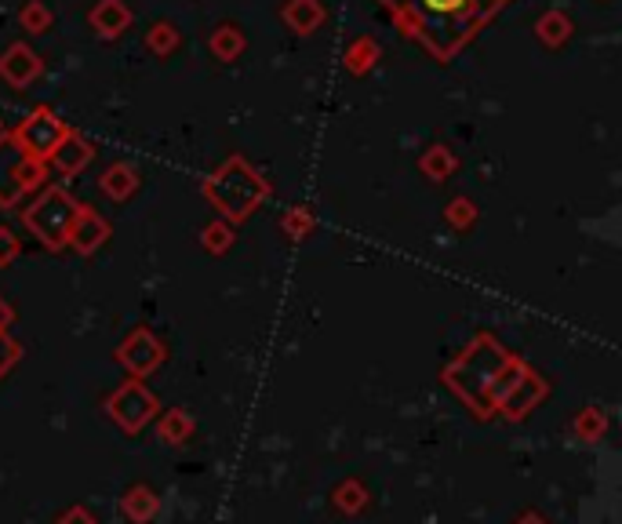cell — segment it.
<instances>
[{
  "label": "cell",
  "mask_w": 622,
  "mask_h": 524,
  "mask_svg": "<svg viewBox=\"0 0 622 524\" xmlns=\"http://www.w3.org/2000/svg\"><path fill=\"white\" fill-rule=\"evenodd\" d=\"M506 361H510V357H506L502 350H495V343L481 339V343H473L470 350L462 353L459 361L444 372V383L452 386L462 401L470 404L473 412H488V408H492L488 390H492V379L499 375V368Z\"/></svg>",
  "instance_id": "1"
},
{
  "label": "cell",
  "mask_w": 622,
  "mask_h": 524,
  "mask_svg": "<svg viewBox=\"0 0 622 524\" xmlns=\"http://www.w3.org/2000/svg\"><path fill=\"white\" fill-rule=\"evenodd\" d=\"M106 408H110V415L124 426V430H128V434H139L142 426L157 415V397H153L146 386L128 383V386H121V390L113 393Z\"/></svg>",
  "instance_id": "2"
},
{
  "label": "cell",
  "mask_w": 622,
  "mask_h": 524,
  "mask_svg": "<svg viewBox=\"0 0 622 524\" xmlns=\"http://www.w3.org/2000/svg\"><path fill=\"white\" fill-rule=\"evenodd\" d=\"M542 397H546V383H542L539 375H532L528 368H524V375L517 379V386L502 397L499 408H502V415H510V419H524Z\"/></svg>",
  "instance_id": "3"
},
{
  "label": "cell",
  "mask_w": 622,
  "mask_h": 524,
  "mask_svg": "<svg viewBox=\"0 0 622 524\" xmlns=\"http://www.w3.org/2000/svg\"><path fill=\"white\" fill-rule=\"evenodd\" d=\"M161 343H153L150 335H135L131 343H124V350H121V361L128 364L131 372L135 375H146V372H153L157 364H161Z\"/></svg>",
  "instance_id": "4"
},
{
  "label": "cell",
  "mask_w": 622,
  "mask_h": 524,
  "mask_svg": "<svg viewBox=\"0 0 622 524\" xmlns=\"http://www.w3.org/2000/svg\"><path fill=\"white\" fill-rule=\"evenodd\" d=\"M124 514L131 517L135 524H146L153 514H157V495L146 488V484H135L131 492H124Z\"/></svg>",
  "instance_id": "5"
},
{
  "label": "cell",
  "mask_w": 622,
  "mask_h": 524,
  "mask_svg": "<svg viewBox=\"0 0 622 524\" xmlns=\"http://www.w3.org/2000/svg\"><path fill=\"white\" fill-rule=\"evenodd\" d=\"M190 434H193V423H190V415L186 412H168L161 419V437L168 444H182Z\"/></svg>",
  "instance_id": "6"
},
{
  "label": "cell",
  "mask_w": 622,
  "mask_h": 524,
  "mask_svg": "<svg viewBox=\"0 0 622 524\" xmlns=\"http://www.w3.org/2000/svg\"><path fill=\"white\" fill-rule=\"evenodd\" d=\"M604 426H608V419H604V412H597V408H586V412L575 419V434L582 437V441H601L604 437Z\"/></svg>",
  "instance_id": "7"
},
{
  "label": "cell",
  "mask_w": 622,
  "mask_h": 524,
  "mask_svg": "<svg viewBox=\"0 0 622 524\" xmlns=\"http://www.w3.org/2000/svg\"><path fill=\"white\" fill-rule=\"evenodd\" d=\"M364 499H368V492H364V484H357V481H346L339 492H335V506L346 510V514H357L364 506Z\"/></svg>",
  "instance_id": "8"
},
{
  "label": "cell",
  "mask_w": 622,
  "mask_h": 524,
  "mask_svg": "<svg viewBox=\"0 0 622 524\" xmlns=\"http://www.w3.org/2000/svg\"><path fill=\"white\" fill-rule=\"evenodd\" d=\"M15 357H19V346L8 343V339H0V375H4L11 364H15Z\"/></svg>",
  "instance_id": "9"
},
{
  "label": "cell",
  "mask_w": 622,
  "mask_h": 524,
  "mask_svg": "<svg viewBox=\"0 0 622 524\" xmlns=\"http://www.w3.org/2000/svg\"><path fill=\"white\" fill-rule=\"evenodd\" d=\"M59 524H95V517H91L88 510H81V506H77V510H70V514H62Z\"/></svg>",
  "instance_id": "10"
},
{
  "label": "cell",
  "mask_w": 622,
  "mask_h": 524,
  "mask_svg": "<svg viewBox=\"0 0 622 524\" xmlns=\"http://www.w3.org/2000/svg\"><path fill=\"white\" fill-rule=\"evenodd\" d=\"M426 4H430V8H441V11H448V8H455V4H459V0H426Z\"/></svg>",
  "instance_id": "11"
},
{
  "label": "cell",
  "mask_w": 622,
  "mask_h": 524,
  "mask_svg": "<svg viewBox=\"0 0 622 524\" xmlns=\"http://www.w3.org/2000/svg\"><path fill=\"white\" fill-rule=\"evenodd\" d=\"M517 524H546V521H542V517H535V514H528V517H521Z\"/></svg>",
  "instance_id": "12"
}]
</instances>
